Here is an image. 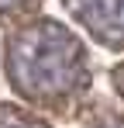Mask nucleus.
<instances>
[{
    "label": "nucleus",
    "mask_w": 124,
    "mask_h": 128,
    "mask_svg": "<svg viewBox=\"0 0 124 128\" xmlns=\"http://www.w3.org/2000/svg\"><path fill=\"white\" fill-rule=\"evenodd\" d=\"M97 128H124V121H103V125H97Z\"/></svg>",
    "instance_id": "20e7f679"
},
{
    "label": "nucleus",
    "mask_w": 124,
    "mask_h": 128,
    "mask_svg": "<svg viewBox=\"0 0 124 128\" xmlns=\"http://www.w3.org/2000/svg\"><path fill=\"white\" fill-rule=\"evenodd\" d=\"M7 76L31 100H59L86 83L83 42L55 21L24 24L7 42Z\"/></svg>",
    "instance_id": "f257e3e1"
},
{
    "label": "nucleus",
    "mask_w": 124,
    "mask_h": 128,
    "mask_svg": "<svg viewBox=\"0 0 124 128\" xmlns=\"http://www.w3.org/2000/svg\"><path fill=\"white\" fill-rule=\"evenodd\" d=\"M14 4H17V0H0V7H14Z\"/></svg>",
    "instance_id": "39448f33"
},
{
    "label": "nucleus",
    "mask_w": 124,
    "mask_h": 128,
    "mask_svg": "<svg viewBox=\"0 0 124 128\" xmlns=\"http://www.w3.org/2000/svg\"><path fill=\"white\" fill-rule=\"evenodd\" d=\"M76 21L103 45H124V0H69Z\"/></svg>",
    "instance_id": "f03ea898"
},
{
    "label": "nucleus",
    "mask_w": 124,
    "mask_h": 128,
    "mask_svg": "<svg viewBox=\"0 0 124 128\" xmlns=\"http://www.w3.org/2000/svg\"><path fill=\"white\" fill-rule=\"evenodd\" d=\"M0 128H48V125L17 111V107H0Z\"/></svg>",
    "instance_id": "7ed1b4c3"
}]
</instances>
